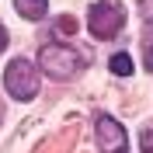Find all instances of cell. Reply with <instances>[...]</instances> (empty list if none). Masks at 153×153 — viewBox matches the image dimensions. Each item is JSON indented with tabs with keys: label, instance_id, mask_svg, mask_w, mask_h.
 <instances>
[{
	"label": "cell",
	"instance_id": "cell-4",
	"mask_svg": "<svg viewBox=\"0 0 153 153\" xmlns=\"http://www.w3.org/2000/svg\"><path fill=\"white\" fill-rule=\"evenodd\" d=\"M97 143L105 153H125V129L108 115H97Z\"/></svg>",
	"mask_w": 153,
	"mask_h": 153
},
{
	"label": "cell",
	"instance_id": "cell-2",
	"mask_svg": "<svg viewBox=\"0 0 153 153\" xmlns=\"http://www.w3.org/2000/svg\"><path fill=\"white\" fill-rule=\"evenodd\" d=\"M87 28L94 38H115L125 28V7L118 0H97L87 10Z\"/></svg>",
	"mask_w": 153,
	"mask_h": 153
},
{
	"label": "cell",
	"instance_id": "cell-5",
	"mask_svg": "<svg viewBox=\"0 0 153 153\" xmlns=\"http://www.w3.org/2000/svg\"><path fill=\"white\" fill-rule=\"evenodd\" d=\"M14 7H18L21 18L42 21V18H45V10H49V0H14Z\"/></svg>",
	"mask_w": 153,
	"mask_h": 153
},
{
	"label": "cell",
	"instance_id": "cell-8",
	"mask_svg": "<svg viewBox=\"0 0 153 153\" xmlns=\"http://www.w3.org/2000/svg\"><path fill=\"white\" fill-rule=\"evenodd\" d=\"M139 150H143V153H153V129H146V132L139 136Z\"/></svg>",
	"mask_w": 153,
	"mask_h": 153
},
{
	"label": "cell",
	"instance_id": "cell-9",
	"mask_svg": "<svg viewBox=\"0 0 153 153\" xmlns=\"http://www.w3.org/2000/svg\"><path fill=\"white\" fill-rule=\"evenodd\" d=\"M139 10H143V18L153 25V0H139Z\"/></svg>",
	"mask_w": 153,
	"mask_h": 153
},
{
	"label": "cell",
	"instance_id": "cell-10",
	"mask_svg": "<svg viewBox=\"0 0 153 153\" xmlns=\"http://www.w3.org/2000/svg\"><path fill=\"white\" fill-rule=\"evenodd\" d=\"M0 115H4V108H0Z\"/></svg>",
	"mask_w": 153,
	"mask_h": 153
},
{
	"label": "cell",
	"instance_id": "cell-6",
	"mask_svg": "<svg viewBox=\"0 0 153 153\" xmlns=\"http://www.w3.org/2000/svg\"><path fill=\"white\" fill-rule=\"evenodd\" d=\"M108 66H111V73L129 76V73H132V56H129V52H118V56H111V63H108Z\"/></svg>",
	"mask_w": 153,
	"mask_h": 153
},
{
	"label": "cell",
	"instance_id": "cell-1",
	"mask_svg": "<svg viewBox=\"0 0 153 153\" xmlns=\"http://www.w3.org/2000/svg\"><path fill=\"white\" fill-rule=\"evenodd\" d=\"M80 66H84V56L76 49L63 45V42H52L38 52V70L52 80H70V76L80 73Z\"/></svg>",
	"mask_w": 153,
	"mask_h": 153
},
{
	"label": "cell",
	"instance_id": "cell-7",
	"mask_svg": "<svg viewBox=\"0 0 153 153\" xmlns=\"http://www.w3.org/2000/svg\"><path fill=\"white\" fill-rule=\"evenodd\" d=\"M143 63H146V70L153 73V25H150V31L143 35Z\"/></svg>",
	"mask_w": 153,
	"mask_h": 153
},
{
	"label": "cell",
	"instance_id": "cell-3",
	"mask_svg": "<svg viewBox=\"0 0 153 153\" xmlns=\"http://www.w3.org/2000/svg\"><path fill=\"white\" fill-rule=\"evenodd\" d=\"M4 87L14 101H31L38 94V66L28 59H10L4 70Z\"/></svg>",
	"mask_w": 153,
	"mask_h": 153
}]
</instances>
